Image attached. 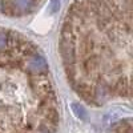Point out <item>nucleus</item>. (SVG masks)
I'll return each mask as SVG.
<instances>
[{
  "label": "nucleus",
  "instance_id": "f257e3e1",
  "mask_svg": "<svg viewBox=\"0 0 133 133\" xmlns=\"http://www.w3.org/2000/svg\"><path fill=\"white\" fill-rule=\"evenodd\" d=\"M25 65H27V69H29L31 72H44V71L48 69L47 60L44 59L41 55H37V53L29 55Z\"/></svg>",
  "mask_w": 133,
  "mask_h": 133
},
{
  "label": "nucleus",
  "instance_id": "f03ea898",
  "mask_svg": "<svg viewBox=\"0 0 133 133\" xmlns=\"http://www.w3.org/2000/svg\"><path fill=\"white\" fill-rule=\"evenodd\" d=\"M71 108H72V112L75 113V116L80 120H85L87 118V112H85V108L77 103H72L71 104Z\"/></svg>",
  "mask_w": 133,
  "mask_h": 133
},
{
  "label": "nucleus",
  "instance_id": "7ed1b4c3",
  "mask_svg": "<svg viewBox=\"0 0 133 133\" xmlns=\"http://www.w3.org/2000/svg\"><path fill=\"white\" fill-rule=\"evenodd\" d=\"M12 3L19 11H28L33 4V0H12Z\"/></svg>",
  "mask_w": 133,
  "mask_h": 133
},
{
  "label": "nucleus",
  "instance_id": "20e7f679",
  "mask_svg": "<svg viewBox=\"0 0 133 133\" xmlns=\"http://www.w3.org/2000/svg\"><path fill=\"white\" fill-rule=\"evenodd\" d=\"M60 5H61V0H51L49 4H48V11H49V14L53 15V14L59 12Z\"/></svg>",
  "mask_w": 133,
  "mask_h": 133
},
{
  "label": "nucleus",
  "instance_id": "39448f33",
  "mask_svg": "<svg viewBox=\"0 0 133 133\" xmlns=\"http://www.w3.org/2000/svg\"><path fill=\"white\" fill-rule=\"evenodd\" d=\"M7 44H8V35H7L5 32L0 31V49L5 48Z\"/></svg>",
  "mask_w": 133,
  "mask_h": 133
},
{
  "label": "nucleus",
  "instance_id": "423d86ee",
  "mask_svg": "<svg viewBox=\"0 0 133 133\" xmlns=\"http://www.w3.org/2000/svg\"><path fill=\"white\" fill-rule=\"evenodd\" d=\"M2 11H3V2L0 0V12H2Z\"/></svg>",
  "mask_w": 133,
  "mask_h": 133
}]
</instances>
